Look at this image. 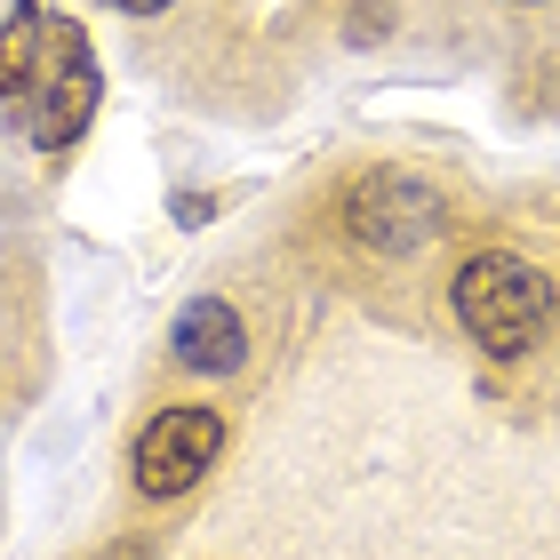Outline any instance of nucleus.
<instances>
[{
    "label": "nucleus",
    "mask_w": 560,
    "mask_h": 560,
    "mask_svg": "<svg viewBox=\"0 0 560 560\" xmlns=\"http://www.w3.org/2000/svg\"><path fill=\"white\" fill-rule=\"evenodd\" d=\"M168 345H176V361L200 369V376H233L248 361V328H241V313L224 296H192L185 313H176Z\"/></svg>",
    "instance_id": "obj_5"
},
{
    "label": "nucleus",
    "mask_w": 560,
    "mask_h": 560,
    "mask_svg": "<svg viewBox=\"0 0 560 560\" xmlns=\"http://www.w3.org/2000/svg\"><path fill=\"white\" fill-rule=\"evenodd\" d=\"M113 9H129V16H161L168 0H113Z\"/></svg>",
    "instance_id": "obj_7"
},
{
    "label": "nucleus",
    "mask_w": 560,
    "mask_h": 560,
    "mask_svg": "<svg viewBox=\"0 0 560 560\" xmlns=\"http://www.w3.org/2000/svg\"><path fill=\"white\" fill-rule=\"evenodd\" d=\"M40 24H48V16L33 9V0L9 16V33H0V96L24 89V72H33V48H40Z\"/></svg>",
    "instance_id": "obj_6"
},
{
    "label": "nucleus",
    "mask_w": 560,
    "mask_h": 560,
    "mask_svg": "<svg viewBox=\"0 0 560 560\" xmlns=\"http://www.w3.org/2000/svg\"><path fill=\"white\" fill-rule=\"evenodd\" d=\"M456 320H465V337L480 352H497V361H513V352H528L552 328V280L513 257V248H480V257L456 265Z\"/></svg>",
    "instance_id": "obj_1"
},
{
    "label": "nucleus",
    "mask_w": 560,
    "mask_h": 560,
    "mask_svg": "<svg viewBox=\"0 0 560 560\" xmlns=\"http://www.w3.org/2000/svg\"><path fill=\"white\" fill-rule=\"evenodd\" d=\"M40 40H48V72L33 89V137H40V152H65L96 113V65H89L81 24H65V16H48Z\"/></svg>",
    "instance_id": "obj_4"
},
{
    "label": "nucleus",
    "mask_w": 560,
    "mask_h": 560,
    "mask_svg": "<svg viewBox=\"0 0 560 560\" xmlns=\"http://www.w3.org/2000/svg\"><path fill=\"white\" fill-rule=\"evenodd\" d=\"M448 224L441 192L409 168H369L361 185L345 192V233L361 248H385V257H417V248Z\"/></svg>",
    "instance_id": "obj_2"
},
{
    "label": "nucleus",
    "mask_w": 560,
    "mask_h": 560,
    "mask_svg": "<svg viewBox=\"0 0 560 560\" xmlns=\"http://www.w3.org/2000/svg\"><path fill=\"white\" fill-rule=\"evenodd\" d=\"M217 456H224V417L217 409H161L137 432L129 472H137L144 497H185L200 472H217Z\"/></svg>",
    "instance_id": "obj_3"
}]
</instances>
